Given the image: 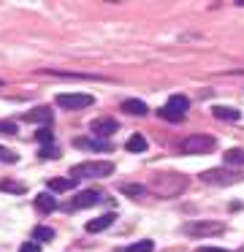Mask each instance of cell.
Segmentation results:
<instances>
[{
  "label": "cell",
  "mask_w": 244,
  "mask_h": 252,
  "mask_svg": "<svg viewBox=\"0 0 244 252\" xmlns=\"http://www.w3.org/2000/svg\"><path fill=\"white\" fill-rule=\"evenodd\" d=\"M0 190H5V192H25L27 187L22 185V182H0Z\"/></svg>",
  "instance_id": "cb8c5ba5"
},
{
  "label": "cell",
  "mask_w": 244,
  "mask_h": 252,
  "mask_svg": "<svg viewBox=\"0 0 244 252\" xmlns=\"http://www.w3.org/2000/svg\"><path fill=\"white\" fill-rule=\"evenodd\" d=\"M35 141L43 144V147H49V144L54 141V133L49 130V127H41V130H35Z\"/></svg>",
  "instance_id": "7402d4cb"
},
{
  "label": "cell",
  "mask_w": 244,
  "mask_h": 252,
  "mask_svg": "<svg viewBox=\"0 0 244 252\" xmlns=\"http://www.w3.org/2000/svg\"><path fill=\"white\" fill-rule=\"evenodd\" d=\"M184 233L195 236V239H204V236H220L225 230L222 222H214V220H193V222H184Z\"/></svg>",
  "instance_id": "5b68a950"
},
{
  "label": "cell",
  "mask_w": 244,
  "mask_h": 252,
  "mask_svg": "<svg viewBox=\"0 0 244 252\" xmlns=\"http://www.w3.org/2000/svg\"><path fill=\"white\" fill-rule=\"evenodd\" d=\"M201 182L211 187H228V185H236V182H244V174H236L231 168H209L201 174Z\"/></svg>",
  "instance_id": "3957f363"
},
{
  "label": "cell",
  "mask_w": 244,
  "mask_h": 252,
  "mask_svg": "<svg viewBox=\"0 0 244 252\" xmlns=\"http://www.w3.org/2000/svg\"><path fill=\"white\" fill-rule=\"evenodd\" d=\"M41 158L54 160V158H60V149H54V147H43V149H41Z\"/></svg>",
  "instance_id": "4316f807"
},
{
  "label": "cell",
  "mask_w": 244,
  "mask_h": 252,
  "mask_svg": "<svg viewBox=\"0 0 244 252\" xmlns=\"http://www.w3.org/2000/svg\"><path fill=\"white\" fill-rule=\"evenodd\" d=\"M103 201V192L98 190H81L79 195H73V209H90L95 203Z\"/></svg>",
  "instance_id": "ba28073f"
},
{
  "label": "cell",
  "mask_w": 244,
  "mask_h": 252,
  "mask_svg": "<svg viewBox=\"0 0 244 252\" xmlns=\"http://www.w3.org/2000/svg\"><path fill=\"white\" fill-rule=\"evenodd\" d=\"M46 76H60V79H90V82H101L103 76H95V73H68V71H52V68H46Z\"/></svg>",
  "instance_id": "5bb4252c"
},
{
  "label": "cell",
  "mask_w": 244,
  "mask_h": 252,
  "mask_svg": "<svg viewBox=\"0 0 244 252\" xmlns=\"http://www.w3.org/2000/svg\"><path fill=\"white\" fill-rule=\"evenodd\" d=\"M35 206L41 209V212H54V209H57V198H54L52 192H38Z\"/></svg>",
  "instance_id": "9a60e30c"
},
{
  "label": "cell",
  "mask_w": 244,
  "mask_h": 252,
  "mask_svg": "<svg viewBox=\"0 0 244 252\" xmlns=\"http://www.w3.org/2000/svg\"><path fill=\"white\" fill-rule=\"evenodd\" d=\"M119 190H122L125 195H130V198H141V195H146L144 185H122Z\"/></svg>",
  "instance_id": "ffe728a7"
},
{
  "label": "cell",
  "mask_w": 244,
  "mask_h": 252,
  "mask_svg": "<svg viewBox=\"0 0 244 252\" xmlns=\"http://www.w3.org/2000/svg\"><path fill=\"white\" fill-rule=\"evenodd\" d=\"M14 133H16V122L0 120V136H14Z\"/></svg>",
  "instance_id": "d4e9b609"
},
{
  "label": "cell",
  "mask_w": 244,
  "mask_h": 252,
  "mask_svg": "<svg viewBox=\"0 0 244 252\" xmlns=\"http://www.w3.org/2000/svg\"><path fill=\"white\" fill-rule=\"evenodd\" d=\"M70 174H73V179H79V176H84V179H101V176L114 174V163H108V160H84V163H76L70 168Z\"/></svg>",
  "instance_id": "7a4b0ae2"
},
{
  "label": "cell",
  "mask_w": 244,
  "mask_h": 252,
  "mask_svg": "<svg viewBox=\"0 0 244 252\" xmlns=\"http://www.w3.org/2000/svg\"><path fill=\"white\" fill-rule=\"evenodd\" d=\"M46 185H49L52 192H65V190H73L76 187V179L73 176H54V179L46 182Z\"/></svg>",
  "instance_id": "7c38bea8"
},
{
  "label": "cell",
  "mask_w": 244,
  "mask_h": 252,
  "mask_svg": "<svg viewBox=\"0 0 244 252\" xmlns=\"http://www.w3.org/2000/svg\"><path fill=\"white\" fill-rule=\"evenodd\" d=\"M225 165H244V149L236 147V149H228L225 152Z\"/></svg>",
  "instance_id": "d6986e66"
},
{
  "label": "cell",
  "mask_w": 244,
  "mask_h": 252,
  "mask_svg": "<svg viewBox=\"0 0 244 252\" xmlns=\"http://www.w3.org/2000/svg\"><path fill=\"white\" fill-rule=\"evenodd\" d=\"M198 252H228L222 247H198Z\"/></svg>",
  "instance_id": "f1b7e54d"
},
{
  "label": "cell",
  "mask_w": 244,
  "mask_h": 252,
  "mask_svg": "<svg viewBox=\"0 0 244 252\" xmlns=\"http://www.w3.org/2000/svg\"><path fill=\"white\" fill-rule=\"evenodd\" d=\"M122 111H128V114H133V117H144L149 109H146L144 100H139V98H128V100H122Z\"/></svg>",
  "instance_id": "4fadbf2b"
},
{
  "label": "cell",
  "mask_w": 244,
  "mask_h": 252,
  "mask_svg": "<svg viewBox=\"0 0 244 252\" xmlns=\"http://www.w3.org/2000/svg\"><path fill=\"white\" fill-rule=\"evenodd\" d=\"M187 109H190L187 95H171L168 103L160 109V117H163V120H168V122H182L184 114H187Z\"/></svg>",
  "instance_id": "277c9868"
},
{
  "label": "cell",
  "mask_w": 244,
  "mask_h": 252,
  "mask_svg": "<svg viewBox=\"0 0 244 252\" xmlns=\"http://www.w3.org/2000/svg\"><path fill=\"white\" fill-rule=\"evenodd\" d=\"M211 114H214L217 120H231V122H236L239 117H242V111H239V109H231V106H214V109H211Z\"/></svg>",
  "instance_id": "e0dca14e"
},
{
  "label": "cell",
  "mask_w": 244,
  "mask_h": 252,
  "mask_svg": "<svg viewBox=\"0 0 244 252\" xmlns=\"http://www.w3.org/2000/svg\"><path fill=\"white\" fill-rule=\"evenodd\" d=\"M114 130H119V125H117V120H111V117H103V120L92 122V133H95L98 138H101V136H111Z\"/></svg>",
  "instance_id": "8fae6325"
},
{
  "label": "cell",
  "mask_w": 244,
  "mask_h": 252,
  "mask_svg": "<svg viewBox=\"0 0 244 252\" xmlns=\"http://www.w3.org/2000/svg\"><path fill=\"white\" fill-rule=\"evenodd\" d=\"M114 220H117V214L108 212V214H101V217L90 220V222H87L84 228H87V233H101V230H106V228H108V225H114Z\"/></svg>",
  "instance_id": "30bf717a"
},
{
  "label": "cell",
  "mask_w": 244,
  "mask_h": 252,
  "mask_svg": "<svg viewBox=\"0 0 244 252\" xmlns=\"http://www.w3.org/2000/svg\"><path fill=\"white\" fill-rule=\"evenodd\" d=\"M152 192L160 198H176L187 190V176L179 171H166V174H155L152 176Z\"/></svg>",
  "instance_id": "6da1fadb"
},
{
  "label": "cell",
  "mask_w": 244,
  "mask_h": 252,
  "mask_svg": "<svg viewBox=\"0 0 244 252\" xmlns=\"http://www.w3.org/2000/svg\"><path fill=\"white\" fill-rule=\"evenodd\" d=\"M179 147H182L184 155H206V152L214 149V138L206 136V133H193V136H187Z\"/></svg>",
  "instance_id": "8992f818"
},
{
  "label": "cell",
  "mask_w": 244,
  "mask_h": 252,
  "mask_svg": "<svg viewBox=\"0 0 244 252\" xmlns=\"http://www.w3.org/2000/svg\"><path fill=\"white\" fill-rule=\"evenodd\" d=\"M52 117H54V111H52V109H46V106H38V109L27 111V114H25V120H27V122H35V125H43V127H46L49 122H52Z\"/></svg>",
  "instance_id": "9c48e42d"
},
{
  "label": "cell",
  "mask_w": 244,
  "mask_h": 252,
  "mask_svg": "<svg viewBox=\"0 0 244 252\" xmlns=\"http://www.w3.org/2000/svg\"><path fill=\"white\" fill-rule=\"evenodd\" d=\"M152 250H155V244H152L149 239L136 241V244H130V247H128V252H152Z\"/></svg>",
  "instance_id": "603a6c76"
},
{
  "label": "cell",
  "mask_w": 244,
  "mask_h": 252,
  "mask_svg": "<svg viewBox=\"0 0 244 252\" xmlns=\"http://www.w3.org/2000/svg\"><path fill=\"white\" fill-rule=\"evenodd\" d=\"M125 149H128V152H146V138L141 136V133H133V136L128 138V144H125Z\"/></svg>",
  "instance_id": "ac0fdd59"
},
{
  "label": "cell",
  "mask_w": 244,
  "mask_h": 252,
  "mask_svg": "<svg viewBox=\"0 0 244 252\" xmlns=\"http://www.w3.org/2000/svg\"><path fill=\"white\" fill-rule=\"evenodd\" d=\"M73 147L101 149V152H106V149H108V141H103V138H73Z\"/></svg>",
  "instance_id": "2e32d148"
},
{
  "label": "cell",
  "mask_w": 244,
  "mask_h": 252,
  "mask_svg": "<svg viewBox=\"0 0 244 252\" xmlns=\"http://www.w3.org/2000/svg\"><path fill=\"white\" fill-rule=\"evenodd\" d=\"M92 103H95V98L87 95V93H60L57 95V106H60V109L76 111V109H87V106H92Z\"/></svg>",
  "instance_id": "52a82bcc"
},
{
  "label": "cell",
  "mask_w": 244,
  "mask_h": 252,
  "mask_svg": "<svg viewBox=\"0 0 244 252\" xmlns=\"http://www.w3.org/2000/svg\"><path fill=\"white\" fill-rule=\"evenodd\" d=\"M19 252H41V247H38L35 241H27V244L19 247Z\"/></svg>",
  "instance_id": "83f0119b"
},
{
  "label": "cell",
  "mask_w": 244,
  "mask_h": 252,
  "mask_svg": "<svg viewBox=\"0 0 244 252\" xmlns=\"http://www.w3.org/2000/svg\"><path fill=\"white\" fill-rule=\"evenodd\" d=\"M33 239H38V241H52V239H54V230L46 228V225H41V228L33 230Z\"/></svg>",
  "instance_id": "44dd1931"
},
{
  "label": "cell",
  "mask_w": 244,
  "mask_h": 252,
  "mask_svg": "<svg viewBox=\"0 0 244 252\" xmlns=\"http://www.w3.org/2000/svg\"><path fill=\"white\" fill-rule=\"evenodd\" d=\"M0 163H16V155L11 152V149L0 147Z\"/></svg>",
  "instance_id": "484cf974"
}]
</instances>
